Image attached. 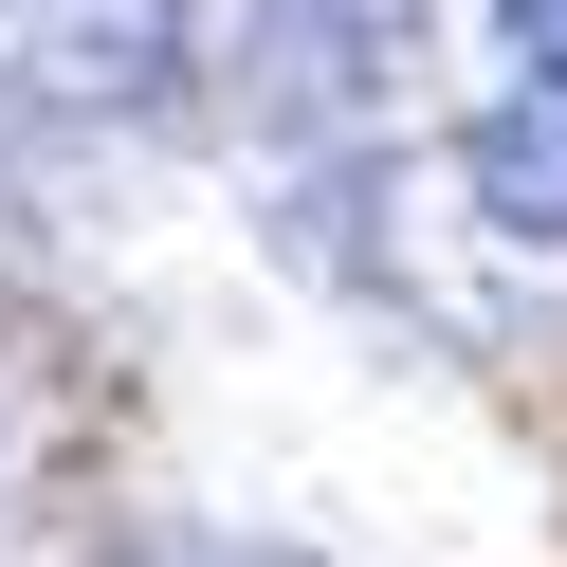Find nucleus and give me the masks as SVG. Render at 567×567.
<instances>
[{"mask_svg": "<svg viewBox=\"0 0 567 567\" xmlns=\"http://www.w3.org/2000/svg\"><path fill=\"white\" fill-rule=\"evenodd\" d=\"M457 202H476L494 238H567V74H513L457 128Z\"/></svg>", "mask_w": 567, "mask_h": 567, "instance_id": "2", "label": "nucleus"}, {"mask_svg": "<svg viewBox=\"0 0 567 567\" xmlns=\"http://www.w3.org/2000/svg\"><path fill=\"white\" fill-rule=\"evenodd\" d=\"M19 74L55 111H165L184 92V0H38L19 19Z\"/></svg>", "mask_w": 567, "mask_h": 567, "instance_id": "1", "label": "nucleus"}, {"mask_svg": "<svg viewBox=\"0 0 567 567\" xmlns=\"http://www.w3.org/2000/svg\"><path fill=\"white\" fill-rule=\"evenodd\" d=\"M494 38H513L530 74H567V0H494Z\"/></svg>", "mask_w": 567, "mask_h": 567, "instance_id": "3", "label": "nucleus"}]
</instances>
